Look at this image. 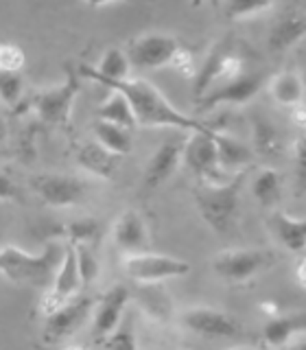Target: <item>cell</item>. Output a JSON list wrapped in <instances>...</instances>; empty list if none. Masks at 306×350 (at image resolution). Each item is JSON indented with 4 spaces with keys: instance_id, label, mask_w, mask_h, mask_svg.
Returning <instances> with one entry per match:
<instances>
[{
    "instance_id": "cell-1",
    "label": "cell",
    "mask_w": 306,
    "mask_h": 350,
    "mask_svg": "<svg viewBox=\"0 0 306 350\" xmlns=\"http://www.w3.org/2000/svg\"><path fill=\"white\" fill-rule=\"evenodd\" d=\"M98 83H103L109 90H120L129 98V103L134 105L140 127H178L186 131L214 129V125L210 123H199V120L182 114L178 107L169 103V98L156 85H151L145 79H120V81L103 79Z\"/></svg>"
},
{
    "instance_id": "cell-2",
    "label": "cell",
    "mask_w": 306,
    "mask_h": 350,
    "mask_svg": "<svg viewBox=\"0 0 306 350\" xmlns=\"http://www.w3.org/2000/svg\"><path fill=\"white\" fill-rule=\"evenodd\" d=\"M64 256L66 247L59 243H48L40 254H29V252L7 243L0 252V271L7 280L16 284L48 289Z\"/></svg>"
},
{
    "instance_id": "cell-3",
    "label": "cell",
    "mask_w": 306,
    "mask_h": 350,
    "mask_svg": "<svg viewBox=\"0 0 306 350\" xmlns=\"http://www.w3.org/2000/svg\"><path fill=\"white\" fill-rule=\"evenodd\" d=\"M247 169H238L234 178L221 184L199 182L193 191V200L197 204L201 219L210 226L217 234H225L234 226L240 191H243Z\"/></svg>"
},
{
    "instance_id": "cell-4",
    "label": "cell",
    "mask_w": 306,
    "mask_h": 350,
    "mask_svg": "<svg viewBox=\"0 0 306 350\" xmlns=\"http://www.w3.org/2000/svg\"><path fill=\"white\" fill-rule=\"evenodd\" d=\"M79 77H81L79 70H74L72 66H66V79L59 85L33 94V98L29 101L31 109L36 112V116L44 125H53V127L70 125V112H72L74 98L81 90Z\"/></svg>"
},
{
    "instance_id": "cell-5",
    "label": "cell",
    "mask_w": 306,
    "mask_h": 350,
    "mask_svg": "<svg viewBox=\"0 0 306 350\" xmlns=\"http://www.w3.org/2000/svg\"><path fill=\"white\" fill-rule=\"evenodd\" d=\"M276 256L269 250H258V247H236V250H223L212 258V269L219 278L227 282H249L256 278L260 271L269 269Z\"/></svg>"
},
{
    "instance_id": "cell-6",
    "label": "cell",
    "mask_w": 306,
    "mask_h": 350,
    "mask_svg": "<svg viewBox=\"0 0 306 350\" xmlns=\"http://www.w3.org/2000/svg\"><path fill=\"white\" fill-rule=\"evenodd\" d=\"M214 131L217 127L210 131H191L189 140L184 142V164L201 182L208 184H221L230 180L225 178V169L221 167Z\"/></svg>"
},
{
    "instance_id": "cell-7",
    "label": "cell",
    "mask_w": 306,
    "mask_h": 350,
    "mask_svg": "<svg viewBox=\"0 0 306 350\" xmlns=\"http://www.w3.org/2000/svg\"><path fill=\"white\" fill-rule=\"evenodd\" d=\"M123 267L134 282H162L167 278L186 276L191 271V262L147 250L138 254H125Z\"/></svg>"
},
{
    "instance_id": "cell-8",
    "label": "cell",
    "mask_w": 306,
    "mask_h": 350,
    "mask_svg": "<svg viewBox=\"0 0 306 350\" xmlns=\"http://www.w3.org/2000/svg\"><path fill=\"white\" fill-rule=\"evenodd\" d=\"M180 51V40L167 36V33H145V36H138L127 44L131 66H138V68H164V66H171Z\"/></svg>"
},
{
    "instance_id": "cell-9",
    "label": "cell",
    "mask_w": 306,
    "mask_h": 350,
    "mask_svg": "<svg viewBox=\"0 0 306 350\" xmlns=\"http://www.w3.org/2000/svg\"><path fill=\"white\" fill-rule=\"evenodd\" d=\"M83 284L81 271H79V260H76V250L72 241H66V256L61 260V265L57 269L53 278V284L48 287V291L44 293L40 311L44 313V317L51 315L55 309H59L61 304H66L68 300H72L76 293H79Z\"/></svg>"
},
{
    "instance_id": "cell-10",
    "label": "cell",
    "mask_w": 306,
    "mask_h": 350,
    "mask_svg": "<svg viewBox=\"0 0 306 350\" xmlns=\"http://www.w3.org/2000/svg\"><path fill=\"white\" fill-rule=\"evenodd\" d=\"M94 304V298L74 295L72 300H68L51 315H46V322H44V339H46V344H59L64 339L72 337L87 322V317L92 315Z\"/></svg>"
},
{
    "instance_id": "cell-11",
    "label": "cell",
    "mask_w": 306,
    "mask_h": 350,
    "mask_svg": "<svg viewBox=\"0 0 306 350\" xmlns=\"http://www.w3.org/2000/svg\"><path fill=\"white\" fill-rule=\"evenodd\" d=\"M33 191L51 208H70L83 202L87 184L76 175L64 173H40L31 180Z\"/></svg>"
},
{
    "instance_id": "cell-12",
    "label": "cell",
    "mask_w": 306,
    "mask_h": 350,
    "mask_svg": "<svg viewBox=\"0 0 306 350\" xmlns=\"http://www.w3.org/2000/svg\"><path fill=\"white\" fill-rule=\"evenodd\" d=\"M267 77L262 72H243L236 79H230L219 88H212L210 92H206L201 98H197V112H208L217 105H240L251 101L260 88L265 85Z\"/></svg>"
},
{
    "instance_id": "cell-13",
    "label": "cell",
    "mask_w": 306,
    "mask_h": 350,
    "mask_svg": "<svg viewBox=\"0 0 306 350\" xmlns=\"http://www.w3.org/2000/svg\"><path fill=\"white\" fill-rule=\"evenodd\" d=\"M180 320L191 333L208 339L236 337L240 333V324L236 317L225 311L212 309V306H189V309L182 311Z\"/></svg>"
},
{
    "instance_id": "cell-14",
    "label": "cell",
    "mask_w": 306,
    "mask_h": 350,
    "mask_svg": "<svg viewBox=\"0 0 306 350\" xmlns=\"http://www.w3.org/2000/svg\"><path fill=\"white\" fill-rule=\"evenodd\" d=\"M243 66H245V59L240 57V55L232 49H214L210 53V57L206 59V64L201 66L199 70H197V77H195V101L197 98H201L206 92H210V88L217 83V81H230V79H236L238 75H243Z\"/></svg>"
},
{
    "instance_id": "cell-15",
    "label": "cell",
    "mask_w": 306,
    "mask_h": 350,
    "mask_svg": "<svg viewBox=\"0 0 306 350\" xmlns=\"http://www.w3.org/2000/svg\"><path fill=\"white\" fill-rule=\"evenodd\" d=\"M131 300V291L125 284H114L109 287L101 298L96 300L92 311V335L94 337H107L114 328L120 324L127 302Z\"/></svg>"
},
{
    "instance_id": "cell-16",
    "label": "cell",
    "mask_w": 306,
    "mask_h": 350,
    "mask_svg": "<svg viewBox=\"0 0 306 350\" xmlns=\"http://www.w3.org/2000/svg\"><path fill=\"white\" fill-rule=\"evenodd\" d=\"M184 162V142L169 140L151 153L145 169V189H158Z\"/></svg>"
},
{
    "instance_id": "cell-17",
    "label": "cell",
    "mask_w": 306,
    "mask_h": 350,
    "mask_svg": "<svg viewBox=\"0 0 306 350\" xmlns=\"http://www.w3.org/2000/svg\"><path fill=\"white\" fill-rule=\"evenodd\" d=\"M112 239L120 252L125 254H138L149 250V232L147 224L136 211H125L112 226Z\"/></svg>"
},
{
    "instance_id": "cell-18",
    "label": "cell",
    "mask_w": 306,
    "mask_h": 350,
    "mask_svg": "<svg viewBox=\"0 0 306 350\" xmlns=\"http://www.w3.org/2000/svg\"><path fill=\"white\" fill-rule=\"evenodd\" d=\"M306 38V14L300 9H287L271 25L267 46L271 53H284Z\"/></svg>"
},
{
    "instance_id": "cell-19",
    "label": "cell",
    "mask_w": 306,
    "mask_h": 350,
    "mask_svg": "<svg viewBox=\"0 0 306 350\" xmlns=\"http://www.w3.org/2000/svg\"><path fill=\"white\" fill-rule=\"evenodd\" d=\"M134 298L149 320L158 324H167L175 315V304L169 291L162 287V282H136Z\"/></svg>"
},
{
    "instance_id": "cell-20",
    "label": "cell",
    "mask_w": 306,
    "mask_h": 350,
    "mask_svg": "<svg viewBox=\"0 0 306 350\" xmlns=\"http://www.w3.org/2000/svg\"><path fill=\"white\" fill-rule=\"evenodd\" d=\"M267 226L287 252L302 254L306 250V217H291L282 211H273L267 217Z\"/></svg>"
},
{
    "instance_id": "cell-21",
    "label": "cell",
    "mask_w": 306,
    "mask_h": 350,
    "mask_svg": "<svg viewBox=\"0 0 306 350\" xmlns=\"http://www.w3.org/2000/svg\"><path fill=\"white\" fill-rule=\"evenodd\" d=\"M120 158H123V156L109 151L96 138H94V142L81 145L79 151H76V162L81 164V169L96 175V178H103V180H112L114 178Z\"/></svg>"
},
{
    "instance_id": "cell-22",
    "label": "cell",
    "mask_w": 306,
    "mask_h": 350,
    "mask_svg": "<svg viewBox=\"0 0 306 350\" xmlns=\"http://www.w3.org/2000/svg\"><path fill=\"white\" fill-rule=\"evenodd\" d=\"M302 333H306V311L273 315L262 328V337L269 346H289Z\"/></svg>"
},
{
    "instance_id": "cell-23",
    "label": "cell",
    "mask_w": 306,
    "mask_h": 350,
    "mask_svg": "<svg viewBox=\"0 0 306 350\" xmlns=\"http://www.w3.org/2000/svg\"><path fill=\"white\" fill-rule=\"evenodd\" d=\"M129 66H131V59H129L127 51L109 49V51H105L103 59L98 62L96 68L94 66L81 64L79 72H81V77H87V79H92V81H103V79L120 81V79H127Z\"/></svg>"
},
{
    "instance_id": "cell-24",
    "label": "cell",
    "mask_w": 306,
    "mask_h": 350,
    "mask_svg": "<svg viewBox=\"0 0 306 350\" xmlns=\"http://www.w3.org/2000/svg\"><path fill=\"white\" fill-rule=\"evenodd\" d=\"M251 136H254V149L260 158L276 160L284 153V138L278 127L265 116H251Z\"/></svg>"
},
{
    "instance_id": "cell-25",
    "label": "cell",
    "mask_w": 306,
    "mask_h": 350,
    "mask_svg": "<svg viewBox=\"0 0 306 350\" xmlns=\"http://www.w3.org/2000/svg\"><path fill=\"white\" fill-rule=\"evenodd\" d=\"M269 94L273 96V101L280 103L282 107H298L302 105L304 101V81H302V77L298 72H278V75H273L269 83Z\"/></svg>"
},
{
    "instance_id": "cell-26",
    "label": "cell",
    "mask_w": 306,
    "mask_h": 350,
    "mask_svg": "<svg viewBox=\"0 0 306 350\" xmlns=\"http://www.w3.org/2000/svg\"><path fill=\"white\" fill-rule=\"evenodd\" d=\"M96 118L98 120H107V123H114V125H120L125 129L138 127V116L134 112V105L129 103V98L120 90H112V94H109L105 101L98 105Z\"/></svg>"
},
{
    "instance_id": "cell-27",
    "label": "cell",
    "mask_w": 306,
    "mask_h": 350,
    "mask_svg": "<svg viewBox=\"0 0 306 350\" xmlns=\"http://www.w3.org/2000/svg\"><path fill=\"white\" fill-rule=\"evenodd\" d=\"M214 140H217V147H219L221 167L225 171H230V169H247L251 164V160H254V151L247 149L243 142H238L236 138L223 134L219 127L214 131Z\"/></svg>"
},
{
    "instance_id": "cell-28",
    "label": "cell",
    "mask_w": 306,
    "mask_h": 350,
    "mask_svg": "<svg viewBox=\"0 0 306 350\" xmlns=\"http://www.w3.org/2000/svg\"><path fill=\"white\" fill-rule=\"evenodd\" d=\"M131 129H125L120 125H114V123H107V120H98L94 123V138L105 145L109 151L118 153V156H127L134 147V142H131Z\"/></svg>"
},
{
    "instance_id": "cell-29",
    "label": "cell",
    "mask_w": 306,
    "mask_h": 350,
    "mask_svg": "<svg viewBox=\"0 0 306 350\" xmlns=\"http://www.w3.org/2000/svg\"><path fill=\"white\" fill-rule=\"evenodd\" d=\"M282 184H280V173L273 169H260L256 173L254 182H251V195L260 206H273L280 200Z\"/></svg>"
},
{
    "instance_id": "cell-30",
    "label": "cell",
    "mask_w": 306,
    "mask_h": 350,
    "mask_svg": "<svg viewBox=\"0 0 306 350\" xmlns=\"http://www.w3.org/2000/svg\"><path fill=\"white\" fill-rule=\"evenodd\" d=\"M98 226L96 219L92 217H83V219H72V221L59 226L55 230V234H61L66 241H85V243H92V241L98 237Z\"/></svg>"
},
{
    "instance_id": "cell-31",
    "label": "cell",
    "mask_w": 306,
    "mask_h": 350,
    "mask_svg": "<svg viewBox=\"0 0 306 350\" xmlns=\"http://www.w3.org/2000/svg\"><path fill=\"white\" fill-rule=\"evenodd\" d=\"M273 5V0H227L225 16L230 20H245L258 16L260 11H267Z\"/></svg>"
},
{
    "instance_id": "cell-32",
    "label": "cell",
    "mask_w": 306,
    "mask_h": 350,
    "mask_svg": "<svg viewBox=\"0 0 306 350\" xmlns=\"http://www.w3.org/2000/svg\"><path fill=\"white\" fill-rule=\"evenodd\" d=\"M22 94H25V79H22V75L0 70V96H3L5 105L16 107L22 101Z\"/></svg>"
},
{
    "instance_id": "cell-33",
    "label": "cell",
    "mask_w": 306,
    "mask_h": 350,
    "mask_svg": "<svg viewBox=\"0 0 306 350\" xmlns=\"http://www.w3.org/2000/svg\"><path fill=\"white\" fill-rule=\"evenodd\" d=\"M74 250H76V260H79V271L83 284H90L98 276V260L94 256V250L90 247L92 243H85V241H72Z\"/></svg>"
},
{
    "instance_id": "cell-34",
    "label": "cell",
    "mask_w": 306,
    "mask_h": 350,
    "mask_svg": "<svg viewBox=\"0 0 306 350\" xmlns=\"http://www.w3.org/2000/svg\"><path fill=\"white\" fill-rule=\"evenodd\" d=\"M27 57H25V51H22L18 44H11L5 42L0 46V70L3 72H20L25 68Z\"/></svg>"
},
{
    "instance_id": "cell-35",
    "label": "cell",
    "mask_w": 306,
    "mask_h": 350,
    "mask_svg": "<svg viewBox=\"0 0 306 350\" xmlns=\"http://www.w3.org/2000/svg\"><path fill=\"white\" fill-rule=\"evenodd\" d=\"M295 180H298V195L306 191V129H302V134L295 145Z\"/></svg>"
},
{
    "instance_id": "cell-36",
    "label": "cell",
    "mask_w": 306,
    "mask_h": 350,
    "mask_svg": "<svg viewBox=\"0 0 306 350\" xmlns=\"http://www.w3.org/2000/svg\"><path fill=\"white\" fill-rule=\"evenodd\" d=\"M105 348H136V337L131 333V326L129 322H125L123 326H116L112 333L105 337L103 342Z\"/></svg>"
},
{
    "instance_id": "cell-37",
    "label": "cell",
    "mask_w": 306,
    "mask_h": 350,
    "mask_svg": "<svg viewBox=\"0 0 306 350\" xmlns=\"http://www.w3.org/2000/svg\"><path fill=\"white\" fill-rule=\"evenodd\" d=\"M171 68H173V70H178L182 77H186V79H193V77H197L195 59H193V55H191L189 51H186V49H182V51L178 53V57L173 59Z\"/></svg>"
},
{
    "instance_id": "cell-38",
    "label": "cell",
    "mask_w": 306,
    "mask_h": 350,
    "mask_svg": "<svg viewBox=\"0 0 306 350\" xmlns=\"http://www.w3.org/2000/svg\"><path fill=\"white\" fill-rule=\"evenodd\" d=\"M0 197H3V202L18 200V186L11 184L9 175H3V189H0Z\"/></svg>"
},
{
    "instance_id": "cell-39",
    "label": "cell",
    "mask_w": 306,
    "mask_h": 350,
    "mask_svg": "<svg viewBox=\"0 0 306 350\" xmlns=\"http://www.w3.org/2000/svg\"><path fill=\"white\" fill-rule=\"evenodd\" d=\"M291 118H293V123L298 125L300 129H306V107L304 105L293 107L291 109Z\"/></svg>"
},
{
    "instance_id": "cell-40",
    "label": "cell",
    "mask_w": 306,
    "mask_h": 350,
    "mask_svg": "<svg viewBox=\"0 0 306 350\" xmlns=\"http://www.w3.org/2000/svg\"><path fill=\"white\" fill-rule=\"evenodd\" d=\"M295 278H298V282L306 289V256L298 262V267H295Z\"/></svg>"
},
{
    "instance_id": "cell-41",
    "label": "cell",
    "mask_w": 306,
    "mask_h": 350,
    "mask_svg": "<svg viewBox=\"0 0 306 350\" xmlns=\"http://www.w3.org/2000/svg\"><path fill=\"white\" fill-rule=\"evenodd\" d=\"M258 309H260L262 313H267L269 317L280 315V309H278V304H276V302H260V304H258Z\"/></svg>"
},
{
    "instance_id": "cell-42",
    "label": "cell",
    "mask_w": 306,
    "mask_h": 350,
    "mask_svg": "<svg viewBox=\"0 0 306 350\" xmlns=\"http://www.w3.org/2000/svg\"><path fill=\"white\" fill-rule=\"evenodd\" d=\"M85 5H90V7H103L107 3H125V0H83Z\"/></svg>"
},
{
    "instance_id": "cell-43",
    "label": "cell",
    "mask_w": 306,
    "mask_h": 350,
    "mask_svg": "<svg viewBox=\"0 0 306 350\" xmlns=\"http://www.w3.org/2000/svg\"><path fill=\"white\" fill-rule=\"evenodd\" d=\"M289 346H298V348H306V333H302V335H298L293 339V342L289 344Z\"/></svg>"
},
{
    "instance_id": "cell-44",
    "label": "cell",
    "mask_w": 306,
    "mask_h": 350,
    "mask_svg": "<svg viewBox=\"0 0 306 350\" xmlns=\"http://www.w3.org/2000/svg\"><path fill=\"white\" fill-rule=\"evenodd\" d=\"M193 5L197 7V5H201V0H193Z\"/></svg>"
}]
</instances>
